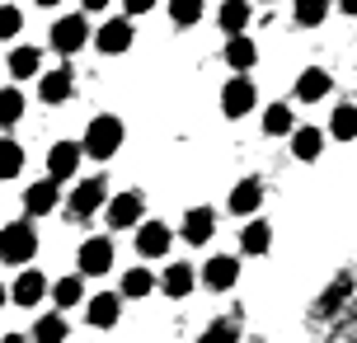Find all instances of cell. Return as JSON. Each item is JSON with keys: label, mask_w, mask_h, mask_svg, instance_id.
Masks as SVG:
<instances>
[{"label": "cell", "mask_w": 357, "mask_h": 343, "mask_svg": "<svg viewBox=\"0 0 357 343\" xmlns=\"http://www.w3.org/2000/svg\"><path fill=\"white\" fill-rule=\"evenodd\" d=\"M33 254H38V231L29 226V221H10V226L0 231V264L24 268Z\"/></svg>", "instance_id": "6da1fadb"}, {"label": "cell", "mask_w": 357, "mask_h": 343, "mask_svg": "<svg viewBox=\"0 0 357 343\" xmlns=\"http://www.w3.org/2000/svg\"><path fill=\"white\" fill-rule=\"evenodd\" d=\"M85 155H94V160H108V155H118V146H123V123L113 118V113H99L94 123L85 127Z\"/></svg>", "instance_id": "7a4b0ae2"}, {"label": "cell", "mask_w": 357, "mask_h": 343, "mask_svg": "<svg viewBox=\"0 0 357 343\" xmlns=\"http://www.w3.org/2000/svg\"><path fill=\"white\" fill-rule=\"evenodd\" d=\"M142 217H146V198L137 188H132V193H118V198L108 202V226H113V231H142L146 226Z\"/></svg>", "instance_id": "3957f363"}, {"label": "cell", "mask_w": 357, "mask_h": 343, "mask_svg": "<svg viewBox=\"0 0 357 343\" xmlns=\"http://www.w3.org/2000/svg\"><path fill=\"white\" fill-rule=\"evenodd\" d=\"M89 24H85V15H66V19H56L52 24V47L61 56H71V52H80V47H85L89 43Z\"/></svg>", "instance_id": "277c9868"}, {"label": "cell", "mask_w": 357, "mask_h": 343, "mask_svg": "<svg viewBox=\"0 0 357 343\" xmlns=\"http://www.w3.org/2000/svg\"><path fill=\"white\" fill-rule=\"evenodd\" d=\"M104 202H108V183H104V174H99V179H80V183H75L66 207H71V217L85 221V217H94Z\"/></svg>", "instance_id": "5b68a950"}, {"label": "cell", "mask_w": 357, "mask_h": 343, "mask_svg": "<svg viewBox=\"0 0 357 343\" xmlns=\"http://www.w3.org/2000/svg\"><path fill=\"white\" fill-rule=\"evenodd\" d=\"M254 104H259V90H254L250 75L226 80V90H221V109H226V118H245V113H254Z\"/></svg>", "instance_id": "8992f818"}, {"label": "cell", "mask_w": 357, "mask_h": 343, "mask_svg": "<svg viewBox=\"0 0 357 343\" xmlns=\"http://www.w3.org/2000/svg\"><path fill=\"white\" fill-rule=\"evenodd\" d=\"M75 259H80V277H99V273L113 268V240L108 235H89Z\"/></svg>", "instance_id": "52a82bcc"}, {"label": "cell", "mask_w": 357, "mask_h": 343, "mask_svg": "<svg viewBox=\"0 0 357 343\" xmlns=\"http://www.w3.org/2000/svg\"><path fill=\"white\" fill-rule=\"evenodd\" d=\"M80 155H85V146L80 142H56L52 151H47V179L61 183L75 174V165H80Z\"/></svg>", "instance_id": "ba28073f"}, {"label": "cell", "mask_w": 357, "mask_h": 343, "mask_svg": "<svg viewBox=\"0 0 357 343\" xmlns=\"http://www.w3.org/2000/svg\"><path fill=\"white\" fill-rule=\"evenodd\" d=\"M85 315H89V325H94V329H113V325H118V315H123V291H99V296H89Z\"/></svg>", "instance_id": "9c48e42d"}, {"label": "cell", "mask_w": 357, "mask_h": 343, "mask_svg": "<svg viewBox=\"0 0 357 343\" xmlns=\"http://www.w3.org/2000/svg\"><path fill=\"white\" fill-rule=\"evenodd\" d=\"M10 296H15V306H38L43 296H52V282H47V277H43L38 268H24V273L15 277Z\"/></svg>", "instance_id": "30bf717a"}, {"label": "cell", "mask_w": 357, "mask_h": 343, "mask_svg": "<svg viewBox=\"0 0 357 343\" xmlns=\"http://www.w3.org/2000/svg\"><path fill=\"white\" fill-rule=\"evenodd\" d=\"M216 235V212L212 207H188L183 212V240L188 245H207Z\"/></svg>", "instance_id": "8fae6325"}, {"label": "cell", "mask_w": 357, "mask_h": 343, "mask_svg": "<svg viewBox=\"0 0 357 343\" xmlns=\"http://www.w3.org/2000/svg\"><path fill=\"white\" fill-rule=\"evenodd\" d=\"M56 198H61V188H56L52 179H38V183L24 188V212H29V217H47L56 207Z\"/></svg>", "instance_id": "7c38bea8"}, {"label": "cell", "mask_w": 357, "mask_h": 343, "mask_svg": "<svg viewBox=\"0 0 357 343\" xmlns=\"http://www.w3.org/2000/svg\"><path fill=\"white\" fill-rule=\"evenodd\" d=\"M94 43H99V52H108V56L127 52V47H132V24H127V19H108V24H99Z\"/></svg>", "instance_id": "4fadbf2b"}, {"label": "cell", "mask_w": 357, "mask_h": 343, "mask_svg": "<svg viewBox=\"0 0 357 343\" xmlns=\"http://www.w3.org/2000/svg\"><path fill=\"white\" fill-rule=\"evenodd\" d=\"M235 277H240V264H235L231 254H216L212 264L202 268V282H207L212 291H231V287H235Z\"/></svg>", "instance_id": "5bb4252c"}, {"label": "cell", "mask_w": 357, "mask_h": 343, "mask_svg": "<svg viewBox=\"0 0 357 343\" xmlns=\"http://www.w3.org/2000/svg\"><path fill=\"white\" fill-rule=\"evenodd\" d=\"M137 254H142V259H160V254H169V226L146 221L142 231H137Z\"/></svg>", "instance_id": "9a60e30c"}, {"label": "cell", "mask_w": 357, "mask_h": 343, "mask_svg": "<svg viewBox=\"0 0 357 343\" xmlns=\"http://www.w3.org/2000/svg\"><path fill=\"white\" fill-rule=\"evenodd\" d=\"M38 94H43V104H66V99H71V66L43 71V80H38Z\"/></svg>", "instance_id": "2e32d148"}, {"label": "cell", "mask_w": 357, "mask_h": 343, "mask_svg": "<svg viewBox=\"0 0 357 343\" xmlns=\"http://www.w3.org/2000/svg\"><path fill=\"white\" fill-rule=\"evenodd\" d=\"M52 301H56V310H61V315H66L71 306H80V301H89V296H85V277H80V273L56 277V282H52Z\"/></svg>", "instance_id": "e0dca14e"}, {"label": "cell", "mask_w": 357, "mask_h": 343, "mask_svg": "<svg viewBox=\"0 0 357 343\" xmlns=\"http://www.w3.org/2000/svg\"><path fill=\"white\" fill-rule=\"evenodd\" d=\"M259 202H264V183L259 179H240L235 183V193H231V212L235 217H254Z\"/></svg>", "instance_id": "ac0fdd59"}, {"label": "cell", "mask_w": 357, "mask_h": 343, "mask_svg": "<svg viewBox=\"0 0 357 343\" xmlns=\"http://www.w3.org/2000/svg\"><path fill=\"white\" fill-rule=\"evenodd\" d=\"M254 61H259V47H254V38H250V33H240V38H231V43H226V66H231V71L250 75Z\"/></svg>", "instance_id": "d6986e66"}, {"label": "cell", "mask_w": 357, "mask_h": 343, "mask_svg": "<svg viewBox=\"0 0 357 343\" xmlns=\"http://www.w3.org/2000/svg\"><path fill=\"white\" fill-rule=\"evenodd\" d=\"M334 90V80L320 71V66H310V71H301V80H296V99L301 104H320L324 94Z\"/></svg>", "instance_id": "ffe728a7"}, {"label": "cell", "mask_w": 357, "mask_h": 343, "mask_svg": "<svg viewBox=\"0 0 357 343\" xmlns=\"http://www.w3.org/2000/svg\"><path fill=\"white\" fill-rule=\"evenodd\" d=\"M320 151H324L320 127H296V132H291V155H296V160H320Z\"/></svg>", "instance_id": "44dd1931"}, {"label": "cell", "mask_w": 357, "mask_h": 343, "mask_svg": "<svg viewBox=\"0 0 357 343\" xmlns=\"http://www.w3.org/2000/svg\"><path fill=\"white\" fill-rule=\"evenodd\" d=\"M66 334H71L66 315H61V310H52V315H38V325H33V334H29V339H33V343H61Z\"/></svg>", "instance_id": "7402d4cb"}, {"label": "cell", "mask_w": 357, "mask_h": 343, "mask_svg": "<svg viewBox=\"0 0 357 343\" xmlns=\"http://www.w3.org/2000/svg\"><path fill=\"white\" fill-rule=\"evenodd\" d=\"M193 282H197V277H193V268H188V264H169V268H165V277H160V291L178 301V296H188V291H193Z\"/></svg>", "instance_id": "603a6c76"}, {"label": "cell", "mask_w": 357, "mask_h": 343, "mask_svg": "<svg viewBox=\"0 0 357 343\" xmlns=\"http://www.w3.org/2000/svg\"><path fill=\"white\" fill-rule=\"evenodd\" d=\"M329 137L334 142H353L357 137V109L353 104H339V109L329 113Z\"/></svg>", "instance_id": "cb8c5ba5"}, {"label": "cell", "mask_w": 357, "mask_h": 343, "mask_svg": "<svg viewBox=\"0 0 357 343\" xmlns=\"http://www.w3.org/2000/svg\"><path fill=\"white\" fill-rule=\"evenodd\" d=\"M10 75H19V80H24V75H38V80H43V52H38V47H15V52H10Z\"/></svg>", "instance_id": "d4e9b609"}, {"label": "cell", "mask_w": 357, "mask_h": 343, "mask_svg": "<svg viewBox=\"0 0 357 343\" xmlns=\"http://www.w3.org/2000/svg\"><path fill=\"white\" fill-rule=\"evenodd\" d=\"M216 19H221V29H226L231 38H240V33H245V24H250V5H245V0H226Z\"/></svg>", "instance_id": "484cf974"}, {"label": "cell", "mask_w": 357, "mask_h": 343, "mask_svg": "<svg viewBox=\"0 0 357 343\" xmlns=\"http://www.w3.org/2000/svg\"><path fill=\"white\" fill-rule=\"evenodd\" d=\"M268 245H273L268 221H250V226L240 231V250H245V254H268Z\"/></svg>", "instance_id": "4316f807"}, {"label": "cell", "mask_w": 357, "mask_h": 343, "mask_svg": "<svg viewBox=\"0 0 357 343\" xmlns=\"http://www.w3.org/2000/svg\"><path fill=\"white\" fill-rule=\"evenodd\" d=\"M264 132H268V137H287V132H296L291 109H287V104H268V109H264Z\"/></svg>", "instance_id": "83f0119b"}, {"label": "cell", "mask_w": 357, "mask_h": 343, "mask_svg": "<svg viewBox=\"0 0 357 343\" xmlns=\"http://www.w3.org/2000/svg\"><path fill=\"white\" fill-rule=\"evenodd\" d=\"M24 109H29V104H24V90H15V85L0 90V127H15L19 118H24Z\"/></svg>", "instance_id": "f1b7e54d"}, {"label": "cell", "mask_w": 357, "mask_h": 343, "mask_svg": "<svg viewBox=\"0 0 357 343\" xmlns=\"http://www.w3.org/2000/svg\"><path fill=\"white\" fill-rule=\"evenodd\" d=\"M151 287H155V277H151V268H142V264L123 273V296H132V301H137V296H151Z\"/></svg>", "instance_id": "f546056e"}, {"label": "cell", "mask_w": 357, "mask_h": 343, "mask_svg": "<svg viewBox=\"0 0 357 343\" xmlns=\"http://www.w3.org/2000/svg\"><path fill=\"white\" fill-rule=\"evenodd\" d=\"M19 169H24V146L0 137V179H15Z\"/></svg>", "instance_id": "4dcf8cb0"}, {"label": "cell", "mask_w": 357, "mask_h": 343, "mask_svg": "<svg viewBox=\"0 0 357 343\" xmlns=\"http://www.w3.org/2000/svg\"><path fill=\"white\" fill-rule=\"evenodd\" d=\"M324 15H329V5H324V0H301V5H296V24H305V29L324 24Z\"/></svg>", "instance_id": "1f68e13d"}, {"label": "cell", "mask_w": 357, "mask_h": 343, "mask_svg": "<svg viewBox=\"0 0 357 343\" xmlns=\"http://www.w3.org/2000/svg\"><path fill=\"white\" fill-rule=\"evenodd\" d=\"M169 19L174 24H197L202 19V5L197 0H178V5H169Z\"/></svg>", "instance_id": "d6a6232c"}, {"label": "cell", "mask_w": 357, "mask_h": 343, "mask_svg": "<svg viewBox=\"0 0 357 343\" xmlns=\"http://www.w3.org/2000/svg\"><path fill=\"white\" fill-rule=\"evenodd\" d=\"M24 29V15H19L15 5H0V38H15Z\"/></svg>", "instance_id": "836d02e7"}, {"label": "cell", "mask_w": 357, "mask_h": 343, "mask_svg": "<svg viewBox=\"0 0 357 343\" xmlns=\"http://www.w3.org/2000/svg\"><path fill=\"white\" fill-rule=\"evenodd\" d=\"M202 343H235V325L231 320H216V325L202 334Z\"/></svg>", "instance_id": "e575fe53"}, {"label": "cell", "mask_w": 357, "mask_h": 343, "mask_svg": "<svg viewBox=\"0 0 357 343\" xmlns=\"http://www.w3.org/2000/svg\"><path fill=\"white\" fill-rule=\"evenodd\" d=\"M343 291H348V277H339V282H334V291H329V296L320 301V310H334V306H339V296H343Z\"/></svg>", "instance_id": "d590c367"}, {"label": "cell", "mask_w": 357, "mask_h": 343, "mask_svg": "<svg viewBox=\"0 0 357 343\" xmlns=\"http://www.w3.org/2000/svg\"><path fill=\"white\" fill-rule=\"evenodd\" d=\"M343 15H353V19H357V0H343Z\"/></svg>", "instance_id": "8d00e7d4"}, {"label": "cell", "mask_w": 357, "mask_h": 343, "mask_svg": "<svg viewBox=\"0 0 357 343\" xmlns=\"http://www.w3.org/2000/svg\"><path fill=\"white\" fill-rule=\"evenodd\" d=\"M0 343H29V339H24V334H5Z\"/></svg>", "instance_id": "74e56055"}, {"label": "cell", "mask_w": 357, "mask_h": 343, "mask_svg": "<svg viewBox=\"0 0 357 343\" xmlns=\"http://www.w3.org/2000/svg\"><path fill=\"white\" fill-rule=\"evenodd\" d=\"M5 296H10V291H5V287H0V306H5Z\"/></svg>", "instance_id": "f35d334b"}]
</instances>
